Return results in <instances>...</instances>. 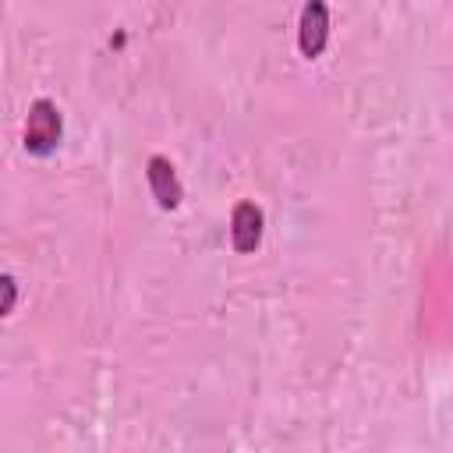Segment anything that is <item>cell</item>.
Segmentation results:
<instances>
[{"label":"cell","mask_w":453,"mask_h":453,"mask_svg":"<svg viewBox=\"0 0 453 453\" xmlns=\"http://www.w3.org/2000/svg\"><path fill=\"white\" fill-rule=\"evenodd\" d=\"M145 177H149V188H152V195H156V202H159L163 209H177V205H180L184 191H180L177 170H173V163H170L166 156H152V159L145 163Z\"/></svg>","instance_id":"3"},{"label":"cell","mask_w":453,"mask_h":453,"mask_svg":"<svg viewBox=\"0 0 453 453\" xmlns=\"http://www.w3.org/2000/svg\"><path fill=\"white\" fill-rule=\"evenodd\" d=\"M0 283H4V315H11V311H14V294H18L14 276H4Z\"/></svg>","instance_id":"5"},{"label":"cell","mask_w":453,"mask_h":453,"mask_svg":"<svg viewBox=\"0 0 453 453\" xmlns=\"http://www.w3.org/2000/svg\"><path fill=\"white\" fill-rule=\"evenodd\" d=\"M60 131H64V120H60L57 103L35 99V103L28 106V117H25V149H28L32 156H46V152L57 149Z\"/></svg>","instance_id":"1"},{"label":"cell","mask_w":453,"mask_h":453,"mask_svg":"<svg viewBox=\"0 0 453 453\" xmlns=\"http://www.w3.org/2000/svg\"><path fill=\"white\" fill-rule=\"evenodd\" d=\"M329 42V7L326 0H308L297 21V46L304 57H319Z\"/></svg>","instance_id":"2"},{"label":"cell","mask_w":453,"mask_h":453,"mask_svg":"<svg viewBox=\"0 0 453 453\" xmlns=\"http://www.w3.org/2000/svg\"><path fill=\"white\" fill-rule=\"evenodd\" d=\"M230 241L241 255L255 251L262 241V209L255 202H237L234 216H230Z\"/></svg>","instance_id":"4"}]
</instances>
